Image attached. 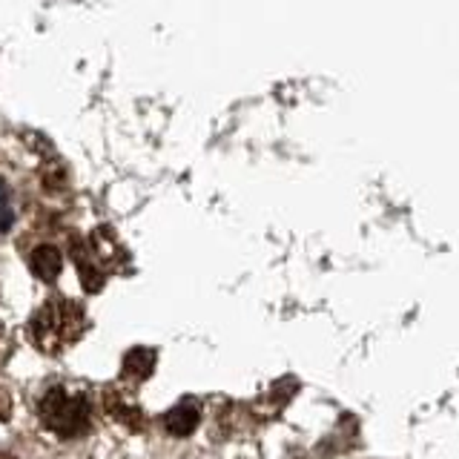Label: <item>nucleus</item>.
I'll list each match as a JSON object with an SVG mask.
<instances>
[{
  "label": "nucleus",
  "mask_w": 459,
  "mask_h": 459,
  "mask_svg": "<svg viewBox=\"0 0 459 459\" xmlns=\"http://www.w3.org/2000/svg\"><path fill=\"white\" fill-rule=\"evenodd\" d=\"M152 368H155V353L147 348H135L124 356V377H129V379H138V382L147 379Z\"/></svg>",
  "instance_id": "obj_6"
},
{
  "label": "nucleus",
  "mask_w": 459,
  "mask_h": 459,
  "mask_svg": "<svg viewBox=\"0 0 459 459\" xmlns=\"http://www.w3.org/2000/svg\"><path fill=\"white\" fill-rule=\"evenodd\" d=\"M104 408L107 413L112 416V420H118L129 428H141V408L135 405L133 399H126L124 391H115V387H107V394H104Z\"/></svg>",
  "instance_id": "obj_4"
},
{
  "label": "nucleus",
  "mask_w": 459,
  "mask_h": 459,
  "mask_svg": "<svg viewBox=\"0 0 459 459\" xmlns=\"http://www.w3.org/2000/svg\"><path fill=\"white\" fill-rule=\"evenodd\" d=\"M83 327H86V316L75 301L52 299L32 316L29 333H32L40 351L57 353V351H64L66 344L75 342L83 333Z\"/></svg>",
  "instance_id": "obj_1"
},
{
  "label": "nucleus",
  "mask_w": 459,
  "mask_h": 459,
  "mask_svg": "<svg viewBox=\"0 0 459 459\" xmlns=\"http://www.w3.org/2000/svg\"><path fill=\"white\" fill-rule=\"evenodd\" d=\"M12 416V396L0 387V422H6Z\"/></svg>",
  "instance_id": "obj_7"
},
{
  "label": "nucleus",
  "mask_w": 459,
  "mask_h": 459,
  "mask_svg": "<svg viewBox=\"0 0 459 459\" xmlns=\"http://www.w3.org/2000/svg\"><path fill=\"white\" fill-rule=\"evenodd\" d=\"M90 399L81 391H72V387H49L43 394L38 416L40 422L47 425L52 434L57 437H78L90 428Z\"/></svg>",
  "instance_id": "obj_2"
},
{
  "label": "nucleus",
  "mask_w": 459,
  "mask_h": 459,
  "mask_svg": "<svg viewBox=\"0 0 459 459\" xmlns=\"http://www.w3.org/2000/svg\"><path fill=\"white\" fill-rule=\"evenodd\" d=\"M29 264H32V273L43 281H55L57 273H61V267H64L61 253H57L55 247H38L32 253V258H29Z\"/></svg>",
  "instance_id": "obj_5"
},
{
  "label": "nucleus",
  "mask_w": 459,
  "mask_h": 459,
  "mask_svg": "<svg viewBox=\"0 0 459 459\" xmlns=\"http://www.w3.org/2000/svg\"><path fill=\"white\" fill-rule=\"evenodd\" d=\"M198 420H201L198 405L190 399H184L172 411H167L164 428H167V434H172V437H190L193 430L198 428Z\"/></svg>",
  "instance_id": "obj_3"
}]
</instances>
